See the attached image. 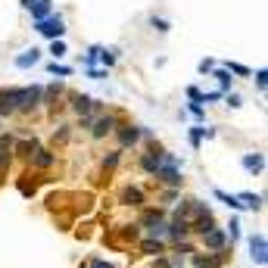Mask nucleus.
<instances>
[{"label": "nucleus", "mask_w": 268, "mask_h": 268, "mask_svg": "<svg viewBox=\"0 0 268 268\" xmlns=\"http://www.w3.org/2000/svg\"><path fill=\"white\" fill-rule=\"evenodd\" d=\"M243 169L253 172V175H259V172L265 169V156H262V153H246V156H243Z\"/></svg>", "instance_id": "obj_14"}, {"label": "nucleus", "mask_w": 268, "mask_h": 268, "mask_svg": "<svg viewBox=\"0 0 268 268\" xmlns=\"http://www.w3.org/2000/svg\"><path fill=\"white\" fill-rule=\"evenodd\" d=\"M140 166H144V172H150V175H156V169L163 166V150H150L144 159H140Z\"/></svg>", "instance_id": "obj_13"}, {"label": "nucleus", "mask_w": 268, "mask_h": 268, "mask_svg": "<svg viewBox=\"0 0 268 268\" xmlns=\"http://www.w3.org/2000/svg\"><path fill=\"white\" fill-rule=\"evenodd\" d=\"M249 259H253L256 265L268 262V240H265V234H253V237H249Z\"/></svg>", "instance_id": "obj_3"}, {"label": "nucleus", "mask_w": 268, "mask_h": 268, "mask_svg": "<svg viewBox=\"0 0 268 268\" xmlns=\"http://www.w3.org/2000/svg\"><path fill=\"white\" fill-rule=\"evenodd\" d=\"M212 72H216V78H219V84H222V94H231V84H234V78H231L228 69H212Z\"/></svg>", "instance_id": "obj_18"}, {"label": "nucleus", "mask_w": 268, "mask_h": 268, "mask_svg": "<svg viewBox=\"0 0 268 268\" xmlns=\"http://www.w3.org/2000/svg\"><path fill=\"white\" fill-rule=\"evenodd\" d=\"M50 53H53V60L60 63V60L66 57V41H63V38H60V41H50Z\"/></svg>", "instance_id": "obj_26"}, {"label": "nucleus", "mask_w": 268, "mask_h": 268, "mask_svg": "<svg viewBox=\"0 0 268 268\" xmlns=\"http://www.w3.org/2000/svg\"><path fill=\"white\" fill-rule=\"evenodd\" d=\"M222 69H228L231 75H240V78H246V75H253V72H249V69H246L243 63H231V60H228V63H225Z\"/></svg>", "instance_id": "obj_23"}, {"label": "nucleus", "mask_w": 268, "mask_h": 268, "mask_svg": "<svg viewBox=\"0 0 268 268\" xmlns=\"http://www.w3.org/2000/svg\"><path fill=\"white\" fill-rule=\"evenodd\" d=\"M72 100H75V103H72V106H75V113H84V116H87V113L94 110V100L87 97V94H75Z\"/></svg>", "instance_id": "obj_16"}, {"label": "nucleus", "mask_w": 268, "mask_h": 268, "mask_svg": "<svg viewBox=\"0 0 268 268\" xmlns=\"http://www.w3.org/2000/svg\"><path fill=\"white\" fill-rule=\"evenodd\" d=\"M60 91H63V84H50V87H47V91H44V94H47V100H53V97H57Z\"/></svg>", "instance_id": "obj_34"}, {"label": "nucleus", "mask_w": 268, "mask_h": 268, "mask_svg": "<svg viewBox=\"0 0 268 268\" xmlns=\"http://www.w3.org/2000/svg\"><path fill=\"white\" fill-rule=\"evenodd\" d=\"M13 150L16 153H22V156H28L31 159V153L38 150V137H31V140H19V144H13Z\"/></svg>", "instance_id": "obj_17"}, {"label": "nucleus", "mask_w": 268, "mask_h": 268, "mask_svg": "<svg viewBox=\"0 0 268 268\" xmlns=\"http://www.w3.org/2000/svg\"><path fill=\"white\" fill-rule=\"evenodd\" d=\"M119 156H122V150H116V153H110V156H103V169H116V166H119Z\"/></svg>", "instance_id": "obj_29"}, {"label": "nucleus", "mask_w": 268, "mask_h": 268, "mask_svg": "<svg viewBox=\"0 0 268 268\" xmlns=\"http://www.w3.org/2000/svg\"><path fill=\"white\" fill-rule=\"evenodd\" d=\"M34 31L44 34V38H50V41H60L63 34H66V19H63L60 13H53V16H47V19L34 22Z\"/></svg>", "instance_id": "obj_1"}, {"label": "nucleus", "mask_w": 268, "mask_h": 268, "mask_svg": "<svg viewBox=\"0 0 268 268\" xmlns=\"http://www.w3.org/2000/svg\"><path fill=\"white\" fill-rule=\"evenodd\" d=\"M187 140H190V147H193V150H200V144H203V125L190 128V131H187Z\"/></svg>", "instance_id": "obj_25"}, {"label": "nucleus", "mask_w": 268, "mask_h": 268, "mask_svg": "<svg viewBox=\"0 0 268 268\" xmlns=\"http://www.w3.org/2000/svg\"><path fill=\"white\" fill-rule=\"evenodd\" d=\"M237 200H240L243 206H249V209H256V212L262 209V196H259V193H240Z\"/></svg>", "instance_id": "obj_22"}, {"label": "nucleus", "mask_w": 268, "mask_h": 268, "mask_svg": "<svg viewBox=\"0 0 268 268\" xmlns=\"http://www.w3.org/2000/svg\"><path fill=\"white\" fill-rule=\"evenodd\" d=\"M41 100H44V87H41V84L19 87V106H16V113H28V110H34Z\"/></svg>", "instance_id": "obj_2"}, {"label": "nucleus", "mask_w": 268, "mask_h": 268, "mask_svg": "<svg viewBox=\"0 0 268 268\" xmlns=\"http://www.w3.org/2000/svg\"><path fill=\"white\" fill-rule=\"evenodd\" d=\"M212 228H216V219H212V209L206 206L200 216H196V222L190 225V231H196V234H206V231H212Z\"/></svg>", "instance_id": "obj_8"}, {"label": "nucleus", "mask_w": 268, "mask_h": 268, "mask_svg": "<svg viewBox=\"0 0 268 268\" xmlns=\"http://www.w3.org/2000/svg\"><path fill=\"white\" fill-rule=\"evenodd\" d=\"M150 25H153V28H156L159 34H169V31H172V22L166 19V16H156V13L150 16Z\"/></svg>", "instance_id": "obj_20"}, {"label": "nucleus", "mask_w": 268, "mask_h": 268, "mask_svg": "<svg viewBox=\"0 0 268 268\" xmlns=\"http://www.w3.org/2000/svg\"><path fill=\"white\" fill-rule=\"evenodd\" d=\"M237 228H240V222H237V219H231V243H234V240H237V234H240Z\"/></svg>", "instance_id": "obj_35"}, {"label": "nucleus", "mask_w": 268, "mask_h": 268, "mask_svg": "<svg viewBox=\"0 0 268 268\" xmlns=\"http://www.w3.org/2000/svg\"><path fill=\"white\" fill-rule=\"evenodd\" d=\"M13 63H16V69H31V66H38V63H41V50H38V47H31V50L19 53V57H16Z\"/></svg>", "instance_id": "obj_9"}, {"label": "nucleus", "mask_w": 268, "mask_h": 268, "mask_svg": "<svg viewBox=\"0 0 268 268\" xmlns=\"http://www.w3.org/2000/svg\"><path fill=\"white\" fill-rule=\"evenodd\" d=\"M265 84H268V72H265V69H259V72H256V87H259V91H265Z\"/></svg>", "instance_id": "obj_30"}, {"label": "nucleus", "mask_w": 268, "mask_h": 268, "mask_svg": "<svg viewBox=\"0 0 268 268\" xmlns=\"http://www.w3.org/2000/svg\"><path fill=\"white\" fill-rule=\"evenodd\" d=\"M53 163H57V156H53L50 150H41V147H38V150L31 153V166H34V169H50Z\"/></svg>", "instance_id": "obj_10"}, {"label": "nucleus", "mask_w": 268, "mask_h": 268, "mask_svg": "<svg viewBox=\"0 0 268 268\" xmlns=\"http://www.w3.org/2000/svg\"><path fill=\"white\" fill-rule=\"evenodd\" d=\"M187 97H190V103H200V106H203V91H200L196 84H190V87H187Z\"/></svg>", "instance_id": "obj_28"}, {"label": "nucleus", "mask_w": 268, "mask_h": 268, "mask_svg": "<svg viewBox=\"0 0 268 268\" xmlns=\"http://www.w3.org/2000/svg\"><path fill=\"white\" fill-rule=\"evenodd\" d=\"M47 72L50 75H60V78H69V75H72V66H63V63L53 60V63H47Z\"/></svg>", "instance_id": "obj_21"}, {"label": "nucleus", "mask_w": 268, "mask_h": 268, "mask_svg": "<svg viewBox=\"0 0 268 268\" xmlns=\"http://www.w3.org/2000/svg\"><path fill=\"white\" fill-rule=\"evenodd\" d=\"M91 268H113V265H110V262H103V259H94Z\"/></svg>", "instance_id": "obj_36"}, {"label": "nucleus", "mask_w": 268, "mask_h": 268, "mask_svg": "<svg viewBox=\"0 0 268 268\" xmlns=\"http://www.w3.org/2000/svg\"><path fill=\"white\" fill-rule=\"evenodd\" d=\"M31 22H41V19H47V16H53V0H38L31 10Z\"/></svg>", "instance_id": "obj_11"}, {"label": "nucleus", "mask_w": 268, "mask_h": 268, "mask_svg": "<svg viewBox=\"0 0 268 268\" xmlns=\"http://www.w3.org/2000/svg\"><path fill=\"white\" fill-rule=\"evenodd\" d=\"M122 203L125 206H144V190L140 187H125L122 190Z\"/></svg>", "instance_id": "obj_15"}, {"label": "nucleus", "mask_w": 268, "mask_h": 268, "mask_svg": "<svg viewBox=\"0 0 268 268\" xmlns=\"http://www.w3.org/2000/svg\"><path fill=\"white\" fill-rule=\"evenodd\" d=\"M106 72H110V69H103V66H100V69H97V66H87V69H84V75H87V78H94V81H103Z\"/></svg>", "instance_id": "obj_27"}, {"label": "nucleus", "mask_w": 268, "mask_h": 268, "mask_svg": "<svg viewBox=\"0 0 268 268\" xmlns=\"http://www.w3.org/2000/svg\"><path fill=\"white\" fill-rule=\"evenodd\" d=\"M34 4H38V0H19V7H22V10H31Z\"/></svg>", "instance_id": "obj_37"}, {"label": "nucleus", "mask_w": 268, "mask_h": 268, "mask_svg": "<svg viewBox=\"0 0 268 268\" xmlns=\"http://www.w3.org/2000/svg\"><path fill=\"white\" fill-rule=\"evenodd\" d=\"M19 106V87H4L0 91V116H13Z\"/></svg>", "instance_id": "obj_4"}, {"label": "nucleus", "mask_w": 268, "mask_h": 268, "mask_svg": "<svg viewBox=\"0 0 268 268\" xmlns=\"http://www.w3.org/2000/svg\"><path fill=\"white\" fill-rule=\"evenodd\" d=\"M116 131V116H100L97 122H91V134L94 137H106Z\"/></svg>", "instance_id": "obj_7"}, {"label": "nucleus", "mask_w": 268, "mask_h": 268, "mask_svg": "<svg viewBox=\"0 0 268 268\" xmlns=\"http://www.w3.org/2000/svg\"><path fill=\"white\" fill-rule=\"evenodd\" d=\"M222 100H225V103H228V106H231V110H237V106H243V103H240V97H237V94H225V97H222Z\"/></svg>", "instance_id": "obj_31"}, {"label": "nucleus", "mask_w": 268, "mask_h": 268, "mask_svg": "<svg viewBox=\"0 0 268 268\" xmlns=\"http://www.w3.org/2000/svg\"><path fill=\"white\" fill-rule=\"evenodd\" d=\"M203 243H206L209 249H225V246H228V231H222V228L216 225L212 231H206V234H203Z\"/></svg>", "instance_id": "obj_6"}, {"label": "nucleus", "mask_w": 268, "mask_h": 268, "mask_svg": "<svg viewBox=\"0 0 268 268\" xmlns=\"http://www.w3.org/2000/svg\"><path fill=\"white\" fill-rule=\"evenodd\" d=\"M216 196H219V200H222V203H225L228 209H234V212H240V209H243V203L237 200L234 193H225V190H216Z\"/></svg>", "instance_id": "obj_19"}, {"label": "nucleus", "mask_w": 268, "mask_h": 268, "mask_svg": "<svg viewBox=\"0 0 268 268\" xmlns=\"http://www.w3.org/2000/svg\"><path fill=\"white\" fill-rule=\"evenodd\" d=\"M196 69H200V75H209L212 69H216V63H212V60H200V66H196Z\"/></svg>", "instance_id": "obj_32"}, {"label": "nucleus", "mask_w": 268, "mask_h": 268, "mask_svg": "<svg viewBox=\"0 0 268 268\" xmlns=\"http://www.w3.org/2000/svg\"><path fill=\"white\" fill-rule=\"evenodd\" d=\"M144 253H150V256H163V253H166V243H163V240H144Z\"/></svg>", "instance_id": "obj_24"}, {"label": "nucleus", "mask_w": 268, "mask_h": 268, "mask_svg": "<svg viewBox=\"0 0 268 268\" xmlns=\"http://www.w3.org/2000/svg\"><path fill=\"white\" fill-rule=\"evenodd\" d=\"M187 110H190V113H193L196 119H203V116H206V110H203V106H200V103H190V106H187Z\"/></svg>", "instance_id": "obj_33"}, {"label": "nucleus", "mask_w": 268, "mask_h": 268, "mask_svg": "<svg viewBox=\"0 0 268 268\" xmlns=\"http://www.w3.org/2000/svg\"><path fill=\"white\" fill-rule=\"evenodd\" d=\"M116 134H119L122 147H134L140 140V128H137V125H116Z\"/></svg>", "instance_id": "obj_5"}, {"label": "nucleus", "mask_w": 268, "mask_h": 268, "mask_svg": "<svg viewBox=\"0 0 268 268\" xmlns=\"http://www.w3.org/2000/svg\"><path fill=\"white\" fill-rule=\"evenodd\" d=\"M13 144H16V140H13L10 134L0 137V172H4V169L10 166V159H13Z\"/></svg>", "instance_id": "obj_12"}]
</instances>
